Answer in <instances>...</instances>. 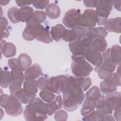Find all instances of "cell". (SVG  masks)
I'll list each match as a JSON object with an SVG mask.
<instances>
[{
    "label": "cell",
    "mask_w": 121,
    "mask_h": 121,
    "mask_svg": "<svg viewBox=\"0 0 121 121\" xmlns=\"http://www.w3.org/2000/svg\"><path fill=\"white\" fill-rule=\"evenodd\" d=\"M63 98L81 104L85 97L84 91L77 81L75 77H67L62 89Z\"/></svg>",
    "instance_id": "1"
},
{
    "label": "cell",
    "mask_w": 121,
    "mask_h": 121,
    "mask_svg": "<svg viewBox=\"0 0 121 121\" xmlns=\"http://www.w3.org/2000/svg\"><path fill=\"white\" fill-rule=\"evenodd\" d=\"M46 103L39 97L35 99L25 107L23 115L26 121H44L47 118Z\"/></svg>",
    "instance_id": "2"
},
{
    "label": "cell",
    "mask_w": 121,
    "mask_h": 121,
    "mask_svg": "<svg viewBox=\"0 0 121 121\" xmlns=\"http://www.w3.org/2000/svg\"><path fill=\"white\" fill-rule=\"evenodd\" d=\"M22 36L26 41H32L36 39L45 43H50L53 40L49 30L41 24L26 26L23 32Z\"/></svg>",
    "instance_id": "3"
},
{
    "label": "cell",
    "mask_w": 121,
    "mask_h": 121,
    "mask_svg": "<svg viewBox=\"0 0 121 121\" xmlns=\"http://www.w3.org/2000/svg\"><path fill=\"white\" fill-rule=\"evenodd\" d=\"M73 62L71 64V69L76 77H86L93 70V67L86 60L84 55L71 56Z\"/></svg>",
    "instance_id": "4"
},
{
    "label": "cell",
    "mask_w": 121,
    "mask_h": 121,
    "mask_svg": "<svg viewBox=\"0 0 121 121\" xmlns=\"http://www.w3.org/2000/svg\"><path fill=\"white\" fill-rule=\"evenodd\" d=\"M95 10L96 15V23L98 26L105 24L112 9L111 0H97Z\"/></svg>",
    "instance_id": "5"
},
{
    "label": "cell",
    "mask_w": 121,
    "mask_h": 121,
    "mask_svg": "<svg viewBox=\"0 0 121 121\" xmlns=\"http://www.w3.org/2000/svg\"><path fill=\"white\" fill-rule=\"evenodd\" d=\"M92 37L86 36L80 37L73 42H70L69 46V50L73 55H84L90 49Z\"/></svg>",
    "instance_id": "6"
},
{
    "label": "cell",
    "mask_w": 121,
    "mask_h": 121,
    "mask_svg": "<svg viewBox=\"0 0 121 121\" xmlns=\"http://www.w3.org/2000/svg\"><path fill=\"white\" fill-rule=\"evenodd\" d=\"M23 110L21 102L14 94H11L9 95L8 104L5 108L6 113L9 116L15 117L20 115Z\"/></svg>",
    "instance_id": "7"
},
{
    "label": "cell",
    "mask_w": 121,
    "mask_h": 121,
    "mask_svg": "<svg viewBox=\"0 0 121 121\" xmlns=\"http://www.w3.org/2000/svg\"><path fill=\"white\" fill-rule=\"evenodd\" d=\"M81 14L79 9H72L67 11L63 18V24L69 28H73L79 25Z\"/></svg>",
    "instance_id": "8"
},
{
    "label": "cell",
    "mask_w": 121,
    "mask_h": 121,
    "mask_svg": "<svg viewBox=\"0 0 121 121\" xmlns=\"http://www.w3.org/2000/svg\"><path fill=\"white\" fill-rule=\"evenodd\" d=\"M103 60L102 64L96 66L95 70L97 72L101 71L109 73H112L115 70L116 66L112 61L110 56V48H108L102 53Z\"/></svg>",
    "instance_id": "9"
},
{
    "label": "cell",
    "mask_w": 121,
    "mask_h": 121,
    "mask_svg": "<svg viewBox=\"0 0 121 121\" xmlns=\"http://www.w3.org/2000/svg\"><path fill=\"white\" fill-rule=\"evenodd\" d=\"M67 76L60 75L52 77L48 79L46 88L54 93L60 94L62 91L64 83Z\"/></svg>",
    "instance_id": "10"
},
{
    "label": "cell",
    "mask_w": 121,
    "mask_h": 121,
    "mask_svg": "<svg viewBox=\"0 0 121 121\" xmlns=\"http://www.w3.org/2000/svg\"><path fill=\"white\" fill-rule=\"evenodd\" d=\"M11 82L9 86V89L11 94H14L20 89L25 79L24 74L22 70H11Z\"/></svg>",
    "instance_id": "11"
},
{
    "label": "cell",
    "mask_w": 121,
    "mask_h": 121,
    "mask_svg": "<svg viewBox=\"0 0 121 121\" xmlns=\"http://www.w3.org/2000/svg\"><path fill=\"white\" fill-rule=\"evenodd\" d=\"M96 24V15L95 10L86 9L81 14L79 25L84 26H95Z\"/></svg>",
    "instance_id": "12"
},
{
    "label": "cell",
    "mask_w": 121,
    "mask_h": 121,
    "mask_svg": "<svg viewBox=\"0 0 121 121\" xmlns=\"http://www.w3.org/2000/svg\"><path fill=\"white\" fill-rule=\"evenodd\" d=\"M105 98L108 106L112 110L115 111L121 107V92H114L107 94Z\"/></svg>",
    "instance_id": "13"
},
{
    "label": "cell",
    "mask_w": 121,
    "mask_h": 121,
    "mask_svg": "<svg viewBox=\"0 0 121 121\" xmlns=\"http://www.w3.org/2000/svg\"><path fill=\"white\" fill-rule=\"evenodd\" d=\"M112 74L110 77L104 79L100 83V90L103 94L107 95L114 92L117 90V86L112 78Z\"/></svg>",
    "instance_id": "14"
},
{
    "label": "cell",
    "mask_w": 121,
    "mask_h": 121,
    "mask_svg": "<svg viewBox=\"0 0 121 121\" xmlns=\"http://www.w3.org/2000/svg\"><path fill=\"white\" fill-rule=\"evenodd\" d=\"M104 26L106 31L120 34L121 32V18L117 17L110 18L105 23Z\"/></svg>",
    "instance_id": "15"
},
{
    "label": "cell",
    "mask_w": 121,
    "mask_h": 121,
    "mask_svg": "<svg viewBox=\"0 0 121 121\" xmlns=\"http://www.w3.org/2000/svg\"><path fill=\"white\" fill-rule=\"evenodd\" d=\"M42 74V69L41 66L37 63H34L29 66L25 70L24 78L26 79H36Z\"/></svg>",
    "instance_id": "16"
},
{
    "label": "cell",
    "mask_w": 121,
    "mask_h": 121,
    "mask_svg": "<svg viewBox=\"0 0 121 121\" xmlns=\"http://www.w3.org/2000/svg\"><path fill=\"white\" fill-rule=\"evenodd\" d=\"M107 47V43L104 38L100 37L92 38L90 45V49L101 53L106 50Z\"/></svg>",
    "instance_id": "17"
},
{
    "label": "cell",
    "mask_w": 121,
    "mask_h": 121,
    "mask_svg": "<svg viewBox=\"0 0 121 121\" xmlns=\"http://www.w3.org/2000/svg\"><path fill=\"white\" fill-rule=\"evenodd\" d=\"M86 59L93 65L98 66L100 65L103 60L101 53L93 51L89 49L85 54Z\"/></svg>",
    "instance_id": "18"
},
{
    "label": "cell",
    "mask_w": 121,
    "mask_h": 121,
    "mask_svg": "<svg viewBox=\"0 0 121 121\" xmlns=\"http://www.w3.org/2000/svg\"><path fill=\"white\" fill-rule=\"evenodd\" d=\"M14 95L24 104H29L33 101L36 96V94L25 90L21 88Z\"/></svg>",
    "instance_id": "19"
},
{
    "label": "cell",
    "mask_w": 121,
    "mask_h": 121,
    "mask_svg": "<svg viewBox=\"0 0 121 121\" xmlns=\"http://www.w3.org/2000/svg\"><path fill=\"white\" fill-rule=\"evenodd\" d=\"M63 105V100L60 95H58L54 99L46 103V109L47 114L51 116L57 110L62 108Z\"/></svg>",
    "instance_id": "20"
},
{
    "label": "cell",
    "mask_w": 121,
    "mask_h": 121,
    "mask_svg": "<svg viewBox=\"0 0 121 121\" xmlns=\"http://www.w3.org/2000/svg\"><path fill=\"white\" fill-rule=\"evenodd\" d=\"M46 18V13L43 11H35L31 18L26 22V26H34L41 24Z\"/></svg>",
    "instance_id": "21"
},
{
    "label": "cell",
    "mask_w": 121,
    "mask_h": 121,
    "mask_svg": "<svg viewBox=\"0 0 121 121\" xmlns=\"http://www.w3.org/2000/svg\"><path fill=\"white\" fill-rule=\"evenodd\" d=\"M0 51L7 58H10L15 55L16 47L11 43H7L5 40H1L0 42Z\"/></svg>",
    "instance_id": "22"
},
{
    "label": "cell",
    "mask_w": 121,
    "mask_h": 121,
    "mask_svg": "<svg viewBox=\"0 0 121 121\" xmlns=\"http://www.w3.org/2000/svg\"><path fill=\"white\" fill-rule=\"evenodd\" d=\"M96 110L103 115L111 114L112 113V110L108 106L105 98V96L102 95L98 100L96 107Z\"/></svg>",
    "instance_id": "23"
},
{
    "label": "cell",
    "mask_w": 121,
    "mask_h": 121,
    "mask_svg": "<svg viewBox=\"0 0 121 121\" xmlns=\"http://www.w3.org/2000/svg\"><path fill=\"white\" fill-rule=\"evenodd\" d=\"M33 13L34 9L33 8L29 6L21 7L18 9V19L20 22H26L32 16Z\"/></svg>",
    "instance_id": "24"
},
{
    "label": "cell",
    "mask_w": 121,
    "mask_h": 121,
    "mask_svg": "<svg viewBox=\"0 0 121 121\" xmlns=\"http://www.w3.org/2000/svg\"><path fill=\"white\" fill-rule=\"evenodd\" d=\"M66 29L65 27L60 24L52 26L50 33L52 39L56 42H59L62 38Z\"/></svg>",
    "instance_id": "25"
},
{
    "label": "cell",
    "mask_w": 121,
    "mask_h": 121,
    "mask_svg": "<svg viewBox=\"0 0 121 121\" xmlns=\"http://www.w3.org/2000/svg\"><path fill=\"white\" fill-rule=\"evenodd\" d=\"M95 27L84 26L81 25H78L77 26L72 28V29L75 32L77 35L78 38L86 36H89L91 37L93 31Z\"/></svg>",
    "instance_id": "26"
},
{
    "label": "cell",
    "mask_w": 121,
    "mask_h": 121,
    "mask_svg": "<svg viewBox=\"0 0 121 121\" xmlns=\"http://www.w3.org/2000/svg\"><path fill=\"white\" fill-rule=\"evenodd\" d=\"M101 95V92L99 87L96 86H94L86 92L85 96L86 99L95 103L96 105V103Z\"/></svg>",
    "instance_id": "27"
},
{
    "label": "cell",
    "mask_w": 121,
    "mask_h": 121,
    "mask_svg": "<svg viewBox=\"0 0 121 121\" xmlns=\"http://www.w3.org/2000/svg\"><path fill=\"white\" fill-rule=\"evenodd\" d=\"M45 13L49 18L53 19H56L60 15V9L57 4L51 3L46 7Z\"/></svg>",
    "instance_id": "28"
},
{
    "label": "cell",
    "mask_w": 121,
    "mask_h": 121,
    "mask_svg": "<svg viewBox=\"0 0 121 121\" xmlns=\"http://www.w3.org/2000/svg\"><path fill=\"white\" fill-rule=\"evenodd\" d=\"M110 56L115 65H120L121 62V47L119 45H114L110 48Z\"/></svg>",
    "instance_id": "29"
},
{
    "label": "cell",
    "mask_w": 121,
    "mask_h": 121,
    "mask_svg": "<svg viewBox=\"0 0 121 121\" xmlns=\"http://www.w3.org/2000/svg\"><path fill=\"white\" fill-rule=\"evenodd\" d=\"M25 90L36 94L38 91L36 81L34 79H26L23 84V88Z\"/></svg>",
    "instance_id": "30"
},
{
    "label": "cell",
    "mask_w": 121,
    "mask_h": 121,
    "mask_svg": "<svg viewBox=\"0 0 121 121\" xmlns=\"http://www.w3.org/2000/svg\"><path fill=\"white\" fill-rule=\"evenodd\" d=\"M11 82V73L8 70H3L1 69L0 86L3 88H7Z\"/></svg>",
    "instance_id": "31"
},
{
    "label": "cell",
    "mask_w": 121,
    "mask_h": 121,
    "mask_svg": "<svg viewBox=\"0 0 121 121\" xmlns=\"http://www.w3.org/2000/svg\"><path fill=\"white\" fill-rule=\"evenodd\" d=\"M18 59L21 64L22 70H25L32 64V59L26 53H21L18 57Z\"/></svg>",
    "instance_id": "32"
},
{
    "label": "cell",
    "mask_w": 121,
    "mask_h": 121,
    "mask_svg": "<svg viewBox=\"0 0 121 121\" xmlns=\"http://www.w3.org/2000/svg\"><path fill=\"white\" fill-rule=\"evenodd\" d=\"M76 80L84 91H87L92 85V80L89 77H76Z\"/></svg>",
    "instance_id": "33"
},
{
    "label": "cell",
    "mask_w": 121,
    "mask_h": 121,
    "mask_svg": "<svg viewBox=\"0 0 121 121\" xmlns=\"http://www.w3.org/2000/svg\"><path fill=\"white\" fill-rule=\"evenodd\" d=\"M39 95L42 100L47 103L53 101L56 97L54 93L47 88L41 90L39 93Z\"/></svg>",
    "instance_id": "34"
},
{
    "label": "cell",
    "mask_w": 121,
    "mask_h": 121,
    "mask_svg": "<svg viewBox=\"0 0 121 121\" xmlns=\"http://www.w3.org/2000/svg\"><path fill=\"white\" fill-rule=\"evenodd\" d=\"M18 9L15 7L10 8L8 11V16L10 20L13 23H17L19 22L18 17Z\"/></svg>",
    "instance_id": "35"
},
{
    "label": "cell",
    "mask_w": 121,
    "mask_h": 121,
    "mask_svg": "<svg viewBox=\"0 0 121 121\" xmlns=\"http://www.w3.org/2000/svg\"><path fill=\"white\" fill-rule=\"evenodd\" d=\"M63 40L67 42H72L78 39V37L75 32L71 29H66L63 36L62 37Z\"/></svg>",
    "instance_id": "36"
},
{
    "label": "cell",
    "mask_w": 121,
    "mask_h": 121,
    "mask_svg": "<svg viewBox=\"0 0 121 121\" xmlns=\"http://www.w3.org/2000/svg\"><path fill=\"white\" fill-rule=\"evenodd\" d=\"M107 34L108 33L104 27H95L91 35V37L92 38L100 37L104 38L107 35Z\"/></svg>",
    "instance_id": "37"
},
{
    "label": "cell",
    "mask_w": 121,
    "mask_h": 121,
    "mask_svg": "<svg viewBox=\"0 0 121 121\" xmlns=\"http://www.w3.org/2000/svg\"><path fill=\"white\" fill-rule=\"evenodd\" d=\"M63 105L64 109L68 112H72L76 110L78 105L70 100L63 98Z\"/></svg>",
    "instance_id": "38"
},
{
    "label": "cell",
    "mask_w": 121,
    "mask_h": 121,
    "mask_svg": "<svg viewBox=\"0 0 121 121\" xmlns=\"http://www.w3.org/2000/svg\"><path fill=\"white\" fill-rule=\"evenodd\" d=\"M8 65L12 70H22V68L18 59L11 58L8 60Z\"/></svg>",
    "instance_id": "39"
},
{
    "label": "cell",
    "mask_w": 121,
    "mask_h": 121,
    "mask_svg": "<svg viewBox=\"0 0 121 121\" xmlns=\"http://www.w3.org/2000/svg\"><path fill=\"white\" fill-rule=\"evenodd\" d=\"M54 117L57 121H65L68 119V114L62 110H59L55 112Z\"/></svg>",
    "instance_id": "40"
},
{
    "label": "cell",
    "mask_w": 121,
    "mask_h": 121,
    "mask_svg": "<svg viewBox=\"0 0 121 121\" xmlns=\"http://www.w3.org/2000/svg\"><path fill=\"white\" fill-rule=\"evenodd\" d=\"M32 4L36 9H44L46 8L49 3V0H34L32 1Z\"/></svg>",
    "instance_id": "41"
},
{
    "label": "cell",
    "mask_w": 121,
    "mask_h": 121,
    "mask_svg": "<svg viewBox=\"0 0 121 121\" xmlns=\"http://www.w3.org/2000/svg\"><path fill=\"white\" fill-rule=\"evenodd\" d=\"M48 78H47L42 77L36 80V85L37 87L40 90H42L46 88Z\"/></svg>",
    "instance_id": "42"
},
{
    "label": "cell",
    "mask_w": 121,
    "mask_h": 121,
    "mask_svg": "<svg viewBox=\"0 0 121 121\" xmlns=\"http://www.w3.org/2000/svg\"><path fill=\"white\" fill-rule=\"evenodd\" d=\"M121 69L120 66L118 67L117 71L115 73H113L112 75V78L115 83L117 86H121Z\"/></svg>",
    "instance_id": "43"
},
{
    "label": "cell",
    "mask_w": 121,
    "mask_h": 121,
    "mask_svg": "<svg viewBox=\"0 0 121 121\" xmlns=\"http://www.w3.org/2000/svg\"><path fill=\"white\" fill-rule=\"evenodd\" d=\"M9 99V96L7 94H1L0 97V104L1 107L5 108L7 106Z\"/></svg>",
    "instance_id": "44"
},
{
    "label": "cell",
    "mask_w": 121,
    "mask_h": 121,
    "mask_svg": "<svg viewBox=\"0 0 121 121\" xmlns=\"http://www.w3.org/2000/svg\"><path fill=\"white\" fill-rule=\"evenodd\" d=\"M17 5L19 7H26L29 5L32 4V2L31 0H15Z\"/></svg>",
    "instance_id": "45"
},
{
    "label": "cell",
    "mask_w": 121,
    "mask_h": 121,
    "mask_svg": "<svg viewBox=\"0 0 121 121\" xmlns=\"http://www.w3.org/2000/svg\"><path fill=\"white\" fill-rule=\"evenodd\" d=\"M97 0H83L84 4L86 7L88 8H95Z\"/></svg>",
    "instance_id": "46"
},
{
    "label": "cell",
    "mask_w": 121,
    "mask_h": 121,
    "mask_svg": "<svg viewBox=\"0 0 121 121\" xmlns=\"http://www.w3.org/2000/svg\"><path fill=\"white\" fill-rule=\"evenodd\" d=\"M0 24V30L7 28V26L8 24V21L5 17H1Z\"/></svg>",
    "instance_id": "47"
},
{
    "label": "cell",
    "mask_w": 121,
    "mask_h": 121,
    "mask_svg": "<svg viewBox=\"0 0 121 121\" xmlns=\"http://www.w3.org/2000/svg\"><path fill=\"white\" fill-rule=\"evenodd\" d=\"M112 5L114 6V7L115 9L118 10L119 11H121V0H112Z\"/></svg>",
    "instance_id": "48"
},
{
    "label": "cell",
    "mask_w": 121,
    "mask_h": 121,
    "mask_svg": "<svg viewBox=\"0 0 121 121\" xmlns=\"http://www.w3.org/2000/svg\"><path fill=\"white\" fill-rule=\"evenodd\" d=\"M0 34H1V39L3 38H7L9 35V32L7 28L0 30Z\"/></svg>",
    "instance_id": "49"
},
{
    "label": "cell",
    "mask_w": 121,
    "mask_h": 121,
    "mask_svg": "<svg viewBox=\"0 0 121 121\" xmlns=\"http://www.w3.org/2000/svg\"><path fill=\"white\" fill-rule=\"evenodd\" d=\"M114 115L116 121H121V107L119 108L118 109L115 111Z\"/></svg>",
    "instance_id": "50"
},
{
    "label": "cell",
    "mask_w": 121,
    "mask_h": 121,
    "mask_svg": "<svg viewBox=\"0 0 121 121\" xmlns=\"http://www.w3.org/2000/svg\"><path fill=\"white\" fill-rule=\"evenodd\" d=\"M9 2V0H0V4L1 5L4 6L6 5L7 4H8V3Z\"/></svg>",
    "instance_id": "51"
}]
</instances>
